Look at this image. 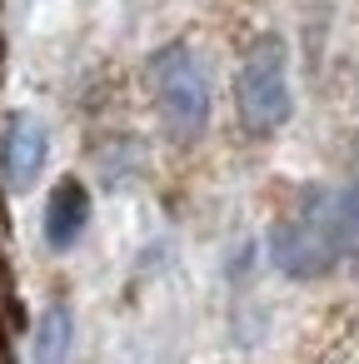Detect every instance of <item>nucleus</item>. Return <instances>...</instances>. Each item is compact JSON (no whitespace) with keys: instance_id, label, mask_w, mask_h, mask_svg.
Here are the masks:
<instances>
[{"instance_id":"f03ea898","label":"nucleus","mask_w":359,"mask_h":364,"mask_svg":"<svg viewBox=\"0 0 359 364\" xmlns=\"http://www.w3.org/2000/svg\"><path fill=\"white\" fill-rule=\"evenodd\" d=\"M235 95H240V120L245 130L254 135H269L289 120V55H284V41L264 36L250 46L245 65H240V80H235Z\"/></svg>"},{"instance_id":"39448f33","label":"nucleus","mask_w":359,"mask_h":364,"mask_svg":"<svg viewBox=\"0 0 359 364\" xmlns=\"http://www.w3.org/2000/svg\"><path fill=\"white\" fill-rule=\"evenodd\" d=\"M85 220H90V195H85V185L60 180L55 195L45 200V240H50L55 250H70L75 235L85 230Z\"/></svg>"},{"instance_id":"20e7f679","label":"nucleus","mask_w":359,"mask_h":364,"mask_svg":"<svg viewBox=\"0 0 359 364\" xmlns=\"http://www.w3.org/2000/svg\"><path fill=\"white\" fill-rule=\"evenodd\" d=\"M45 160V130L31 120V115H16L11 130H6V145H0V170L16 190L36 185V170Z\"/></svg>"},{"instance_id":"7ed1b4c3","label":"nucleus","mask_w":359,"mask_h":364,"mask_svg":"<svg viewBox=\"0 0 359 364\" xmlns=\"http://www.w3.org/2000/svg\"><path fill=\"white\" fill-rule=\"evenodd\" d=\"M150 85H155V100L180 140H195L210 125V85H205L190 46H165L150 60Z\"/></svg>"},{"instance_id":"f257e3e1","label":"nucleus","mask_w":359,"mask_h":364,"mask_svg":"<svg viewBox=\"0 0 359 364\" xmlns=\"http://www.w3.org/2000/svg\"><path fill=\"white\" fill-rule=\"evenodd\" d=\"M349 255H359V180L344 190H309L269 235V259L294 279L329 274Z\"/></svg>"},{"instance_id":"423d86ee","label":"nucleus","mask_w":359,"mask_h":364,"mask_svg":"<svg viewBox=\"0 0 359 364\" xmlns=\"http://www.w3.org/2000/svg\"><path fill=\"white\" fill-rule=\"evenodd\" d=\"M31 364H70V314L65 304H50L31 339Z\"/></svg>"}]
</instances>
